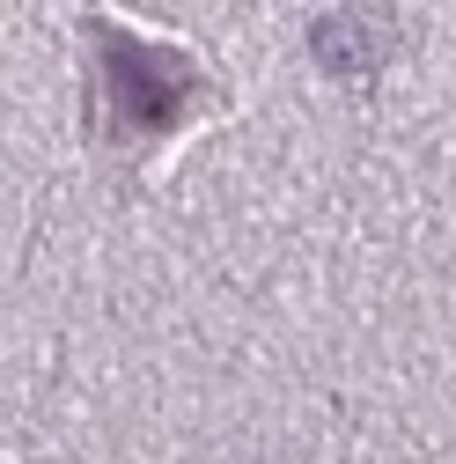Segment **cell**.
Masks as SVG:
<instances>
[{"label": "cell", "instance_id": "obj_1", "mask_svg": "<svg viewBox=\"0 0 456 464\" xmlns=\"http://www.w3.org/2000/svg\"><path fill=\"white\" fill-rule=\"evenodd\" d=\"M89 52H96V126L110 148H155L185 119H199V103L214 96L192 52L147 44L103 15H89Z\"/></svg>", "mask_w": 456, "mask_h": 464}]
</instances>
